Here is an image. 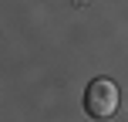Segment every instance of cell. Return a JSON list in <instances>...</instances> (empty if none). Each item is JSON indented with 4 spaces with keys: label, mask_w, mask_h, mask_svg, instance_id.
Listing matches in <instances>:
<instances>
[{
    "label": "cell",
    "mask_w": 128,
    "mask_h": 122,
    "mask_svg": "<svg viewBox=\"0 0 128 122\" xmlns=\"http://www.w3.org/2000/svg\"><path fill=\"white\" fill-rule=\"evenodd\" d=\"M118 102H122V95H118V85L111 82V78H94V82L88 85V92H84V112H88L91 119H98V122L115 115Z\"/></svg>",
    "instance_id": "cell-1"
}]
</instances>
